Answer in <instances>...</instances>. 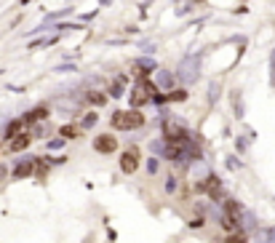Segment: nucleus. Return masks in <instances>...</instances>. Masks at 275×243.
Wrapping results in <instances>:
<instances>
[{"mask_svg": "<svg viewBox=\"0 0 275 243\" xmlns=\"http://www.w3.org/2000/svg\"><path fill=\"white\" fill-rule=\"evenodd\" d=\"M86 99H88L94 107H102V104H107V96H104V94H99V91H91V94H88V96H86Z\"/></svg>", "mask_w": 275, "mask_h": 243, "instance_id": "1a4fd4ad", "label": "nucleus"}, {"mask_svg": "<svg viewBox=\"0 0 275 243\" xmlns=\"http://www.w3.org/2000/svg\"><path fill=\"white\" fill-rule=\"evenodd\" d=\"M144 123V115L139 110H120L112 115V126L118 131H128V128H139Z\"/></svg>", "mask_w": 275, "mask_h": 243, "instance_id": "f257e3e1", "label": "nucleus"}, {"mask_svg": "<svg viewBox=\"0 0 275 243\" xmlns=\"http://www.w3.org/2000/svg\"><path fill=\"white\" fill-rule=\"evenodd\" d=\"M222 227L227 232H235L238 230V216H230V214H222Z\"/></svg>", "mask_w": 275, "mask_h": 243, "instance_id": "6e6552de", "label": "nucleus"}, {"mask_svg": "<svg viewBox=\"0 0 275 243\" xmlns=\"http://www.w3.org/2000/svg\"><path fill=\"white\" fill-rule=\"evenodd\" d=\"M0 176H6V168H0Z\"/></svg>", "mask_w": 275, "mask_h": 243, "instance_id": "dca6fc26", "label": "nucleus"}, {"mask_svg": "<svg viewBox=\"0 0 275 243\" xmlns=\"http://www.w3.org/2000/svg\"><path fill=\"white\" fill-rule=\"evenodd\" d=\"M46 115H48V110H46V107H35V110H30V112L22 118V120H24V126H27V123H38V120H40V118H46Z\"/></svg>", "mask_w": 275, "mask_h": 243, "instance_id": "0eeeda50", "label": "nucleus"}, {"mask_svg": "<svg viewBox=\"0 0 275 243\" xmlns=\"http://www.w3.org/2000/svg\"><path fill=\"white\" fill-rule=\"evenodd\" d=\"M94 147H96L99 152H112L115 147H118V142H115V136H112V134H102V136H96Z\"/></svg>", "mask_w": 275, "mask_h": 243, "instance_id": "20e7f679", "label": "nucleus"}, {"mask_svg": "<svg viewBox=\"0 0 275 243\" xmlns=\"http://www.w3.org/2000/svg\"><path fill=\"white\" fill-rule=\"evenodd\" d=\"M166 152H168V158H179V155L184 152V139H168Z\"/></svg>", "mask_w": 275, "mask_h": 243, "instance_id": "423d86ee", "label": "nucleus"}, {"mask_svg": "<svg viewBox=\"0 0 275 243\" xmlns=\"http://www.w3.org/2000/svg\"><path fill=\"white\" fill-rule=\"evenodd\" d=\"M152 99H155V86L147 80V78H142L139 83H134V88H131V104L134 107H142Z\"/></svg>", "mask_w": 275, "mask_h": 243, "instance_id": "f03ea898", "label": "nucleus"}, {"mask_svg": "<svg viewBox=\"0 0 275 243\" xmlns=\"http://www.w3.org/2000/svg\"><path fill=\"white\" fill-rule=\"evenodd\" d=\"M120 168H123V174H134V171L139 168V150L134 147V150H126L120 155Z\"/></svg>", "mask_w": 275, "mask_h": 243, "instance_id": "7ed1b4c3", "label": "nucleus"}, {"mask_svg": "<svg viewBox=\"0 0 275 243\" xmlns=\"http://www.w3.org/2000/svg\"><path fill=\"white\" fill-rule=\"evenodd\" d=\"M78 134H80V128H75V126H64V128H62V136H64V139H75Z\"/></svg>", "mask_w": 275, "mask_h": 243, "instance_id": "f8f14e48", "label": "nucleus"}, {"mask_svg": "<svg viewBox=\"0 0 275 243\" xmlns=\"http://www.w3.org/2000/svg\"><path fill=\"white\" fill-rule=\"evenodd\" d=\"M14 174H16L19 179H22V176H27V174H32V160H30V163H22V166L14 171Z\"/></svg>", "mask_w": 275, "mask_h": 243, "instance_id": "9b49d317", "label": "nucleus"}, {"mask_svg": "<svg viewBox=\"0 0 275 243\" xmlns=\"http://www.w3.org/2000/svg\"><path fill=\"white\" fill-rule=\"evenodd\" d=\"M94 123H96V115H86L83 118V126H94Z\"/></svg>", "mask_w": 275, "mask_h": 243, "instance_id": "ddd939ff", "label": "nucleus"}, {"mask_svg": "<svg viewBox=\"0 0 275 243\" xmlns=\"http://www.w3.org/2000/svg\"><path fill=\"white\" fill-rule=\"evenodd\" d=\"M224 214H230V216H238V214H240V206H238V203H235V200H227V203H224Z\"/></svg>", "mask_w": 275, "mask_h": 243, "instance_id": "9d476101", "label": "nucleus"}, {"mask_svg": "<svg viewBox=\"0 0 275 243\" xmlns=\"http://www.w3.org/2000/svg\"><path fill=\"white\" fill-rule=\"evenodd\" d=\"M30 142H32V136L30 134H16V136H11V142H8V150L11 152H22V150H27Z\"/></svg>", "mask_w": 275, "mask_h": 243, "instance_id": "39448f33", "label": "nucleus"}, {"mask_svg": "<svg viewBox=\"0 0 275 243\" xmlns=\"http://www.w3.org/2000/svg\"><path fill=\"white\" fill-rule=\"evenodd\" d=\"M171 99H174V102H182V99H184V91H176V94H171Z\"/></svg>", "mask_w": 275, "mask_h": 243, "instance_id": "4468645a", "label": "nucleus"}, {"mask_svg": "<svg viewBox=\"0 0 275 243\" xmlns=\"http://www.w3.org/2000/svg\"><path fill=\"white\" fill-rule=\"evenodd\" d=\"M230 243H246V238H243V235H232Z\"/></svg>", "mask_w": 275, "mask_h": 243, "instance_id": "2eb2a0df", "label": "nucleus"}]
</instances>
